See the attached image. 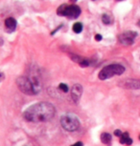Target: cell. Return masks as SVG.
Returning a JSON list of instances; mask_svg holds the SVG:
<instances>
[{"instance_id": "9a60e30c", "label": "cell", "mask_w": 140, "mask_h": 146, "mask_svg": "<svg viewBox=\"0 0 140 146\" xmlns=\"http://www.w3.org/2000/svg\"><path fill=\"white\" fill-rule=\"evenodd\" d=\"M59 89L60 90H62V92H64V93H67L68 92V86L66 84H64V83H61L59 85Z\"/></svg>"}, {"instance_id": "7a4b0ae2", "label": "cell", "mask_w": 140, "mask_h": 146, "mask_svg": "<svg viewBox=\"0 0 140 146\" xmlns=\"http://www.w3.org/2000/svg\"><path fill=\"white\" fill-rule=\"evenodd\" d=\"M125 72V68L119 64H111L103 68L99 73V78L105 80V79L111 78L113 76H120Z\"/></svg>"}, {"instance_id": "ffe728a7", "label": "cell", "mask_w": 140, "mask_h": 146, "mask_svg": "<svg viewBox=\"0 0 140 146\" xmlns=\"http://www.w3.org/2000/svg\"><path fill=\"white\" fill-rule=\"evenodd\" d=\"M138 26H139V27H140V21H139V22H138Z\"/></svg>"}, {"instance_id": "8fae6325", "label": "cell", "mask_w": 140, "mask_h": 146, "mask_svg": "<svg viewBox=\"0 0 140 146\" xmlns=\"http://www.w3.org/2000/svg\"><path fill=\"white\" fill-rule=\"evenodd\" d=\"M120 142L122 144H128V145H131L133 143V139L129 137V134L128 133H124L122 134L121 136V139H120Z\"/></svg>"}, {"instance_id": "ba28073f", "label": "cell", "mask_w": 140, "mask_h": 146, "mask_svg": "<svg viewBox=\"0 0 140 146\" xmlns=\"http://www.w3.org/2000/svg\"><path fill=\"white\" fill-rule=\"evenodd\" d=\"M5 28L8 33H13L15 32L16 28V20L13 17H9L5 20Z\"/></svg>"}, {"instance_id": "5bb4252c", "label": "cell", "mask_w": 140, "mask_h": 146, "mask_svg": "<svg viewBox=\"0 0 140 146\" xmlns=\"http://www.w3.org/2000/svg\"><path fill=\"white\" fill-rule=\"evenodd\" d=\"M73 31L74 33H76V34H80L82 31H83V25H82V23H80V22H77L73 25Z\"/></svg>"}, {"instance_id": "4fadbf2b", "label": "cell", "mask_w": 140, "mask_h": 146, "mask_svg": "<svg viewBox=\"0 0 140 146\" xmlns=\"http://www.w3.org/2000/svg\"><path fill=\"white\" fill-rule=\"evenodd\" d=\"M102 21L104 24L109 25V24H111L112 22H113V18H112V16L108 15V13H105V15H103L102 16Z\"/></svg>"}, {"instance_id": "5b68a950", "label": "cell", "mask_w": 140, "mask_h": 146, "mask_svg": "<svg viewBox=\"0 0 140 146\" xmlns=\"http://www.w3.org/2000/svg\"><path fill=\"white\" fill-rule=\"evenodd\" d=\"M61 124L66 131L73 132L80 127V121L75 115L67 114L61 118Z\"/></svg>"}, {"instance_id": "ac0fdd59", "label": "cell", "mask_w": 140, "mask_h": 146, "mask_svg": "<svg viewBox=\"0 0 140 146\" xmlns=\"http://www.w3.org/2000/svg\"><path fill=\"white\" fill-rule=\"evenodd\" d=\"M71 146H83V142H81V141L76 142L75 144H73V145H71Z\"/></svg>"}, {"instance_id": "9c48e42d", "label": "cell", "mask_w": 140, "mask_h": 146, "mask_svg": "<svg viewBox=\"0 0 140 146\" xmlns=\"http://www.w3.org/2000/svg\"><path fill=\"white\" fill-rule=\"evenodd\" d=\"M70 56H71V59H72L73 61L79 63L82 67H87V66L89 65L88 59L84 58V57H81V56H77V54H70Z\"/></svg>"}, {"instance_id": "603a6c76", "label": "cell", "mask_w": 140, "mask_h": 146, "mask_svg": "<svg viewBox=\"0 0 140 146\" xmlns=\"http://www.w3.org/2000/svg\"><path fill=\"white\" fill-rule=\"evenodd\" d=\"M139 139H140V136H139Z\"/></svg>"}, {"instance_id": "2e32d148", "label": "cell", "mask_w": 140, "mask_h": 146, "mask_svg": "<svg viewBox=\"0 0 140 146\" xmlns=\"http://www.w3.org/2000/svg\"><path fill=\"white\" fill-rule=\"evenodd\" d=\"M114 136L116 137H121L122 136V132L120 130H115L114 131Z\"/></svg>"}, {"instance_id": "cb8c5ba5", "label": "cell", "mask_w": 140, "mask_h": 146, "mask_svg": "<svg viewBox=\"0 0 140 146\" xmlns=\"http://www.w3.org/2000/svg\"><path fill=\"white\" fill-rule=\"evenodd\" d=\"M119 1H121V0H119Z\"/></svg>"}, {"instance_id": "277c9868", "label": "cell", "mask_w": 140, "mask_h": 146, "mask_svg": "<svg viewBox=\"0 0 140 146\" xmlns=\"http://www.w3.org/2000/svg\"><path fill=\"white\" fill-rule=\"evenodd\" d=\"M16 84H17L19 90L22 93L26 94V95H35V94L38 93L32 80L26 78V76H19L16 79Z\"/></svg>"}, {"instance_id": "7c38bea8", "label": "cell", "mask_w": 140, "mask_h": 146, "mask_svg": "<svg viewBox=\"0 0 140 146\" xmlns=\"http://www.w3.org/2000/svg\"><path fill=\"white\" fill-rule=\"evenodd\" d=\"M101 140H102V142L105 143V144H109V143L111 141V134H109V133H103L102 135H101Z\"/></svg>"}, {"instance_id": "44dd1931", "label": "cell", "mask_w": 140, "mask_h": 146, "mask_svg": "<svg viewBox=\"0 0 140 146\" xmlns=\"http://www.w3.org/2000/svg\"><path fill=\"white\" fill-rule=\"evenodd\" d=\"M71 1H72V2H74V1H77V0H71Z\"/></svg>"}, {"instance_id": "7402d4cb", "label": "cell", "mask_w": 140, "mask_h": 146, "mask_svg": "<svg viewBox=\"0 0 140 146\" xmlns=\"http://www.w3.org/2000/svg\"><path fill=\"white\" fill-rule=\"evenodd\" d=\"M92 1H95V0H92Z\"/></svg>"}, {"instance_id": "3957f363", "label": "cell", "mask_w": 140, "mask_h": 146, "mask_svg": "<svg viewBox=\"0 0 140 146\" xmlns=\"http://www.w3.org/2000/svg\"><path fill=\"white\" fill-rule=\"evenodd\" d=\"M58 15L66 16L70 19H76L81 15V9L76 5H61L57 10Z\"/></svg>"}, {"instance_id": "6da1fadb", "label": "cell", "mask_w": 140, "mask_h": 146, "mask_svg": "<svg viewBox=\"0 0 140 146\" xmlns=\"http://www.w3.org/2000/svg\"><path fill=\"white\" fill-rule=\"evenodd\" d=\"M56 110L49 102H38L30 106L24 112L23 117L25 119L32 122H44L54 117Z\"/></svg>"}, {"instance_id": "30bf717a", "label": "cell", "mask_w": 140, "mask_h": 146, "mask_svg": "<svg viewBox=\"0 0 140 146\" xmlns=\"http://www.w3.org/2000/svg\"><path fill=\"white\" fill-rule=\"evenodd\" d=\"M126 88L130 89H140V80H135V79H128L123 82Z\"/></svg>"}, {"instance_id": "8992f818", "label": "cell", "mask_w": 140, "mask_h": 146, "mask_svg": "<svg viewBox=\"0 0 140 146\" xmlns=\"http://www.w3.org/2000/svg\"><path fill=\"white\" fill-rule=\"evenodd\" d=\"M137 36V33L133 31H128L123 33L118 36V40L119 42L123 44V45H131L134 41V38Z\"/></svg>"}, {"instance_id": "e0dca14e", "label": "cell", "mask_w": 140, "mask_h": 146, "mask_svg": "<svg viewBox=\"0 0 140 146\" xmlns=\"http://www.w3.org/2000/svg\"><path fill=\"white\" fill-rule=\"evenodd\" d=\"M95 39L97 40V41L102 40V35H95Z\"/></svg>"}, {"instance_id": "52a82bcc", "label": "cell", "mask_w": 140, "mask_h": 146, "mask_svg": "<svg viewBox=\"0 0 140 146\" xmlns=\"http://www.w3.org/2000/svg\"><path fill=\"white\" fill-rule=\"evenodd\" d=\"M82 93H83V87L81 86L80 84H75L73 85L72 90H71V96H72L73 100L77 102L80 98L82 96Z\"/></svg>"}, {"instance_id": "d6986e66", "label": "cell", "mask_w": 140, "mask_h": 146, "mask_svg": "<svg viewBox=\"0 0 140 146\" xmlns=\"http://www.w3.org/2000/svg\"><path fill=\"white\" fill-rule=\"evenodd\" d=\"M3 79H4V75L3 74H0V82L3 80Z\"/></svg>"}]
</instances>
